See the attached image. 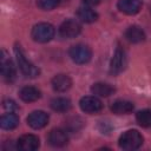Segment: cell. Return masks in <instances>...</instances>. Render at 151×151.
I'll return each mask as SVG.
<instances>
[{
	"label": "cell",
	"instance_id": "8992f818",
	"mask_svg": "<svg viewBox=\"0 0 151 151\" xmlns=\"http://www.w3.org/2000/svg\"><path fill=\"white\" fill-rule=\"evenodd\" d=\"M81 31L80 24L76 19H67L59 26V34L61 38L72 39L76 38Z\"/></svg>",
	"mask_w": 151,
	"mask_h": 151
},
{
	"label": "cell",
	"instance_id": "5bb4252c",
	"mask_svg": "<svg viewBox=\"0 0 151 151\" xmlns=\"http://www.w3.org/2000/svg\"><path fill=\"white\" fill-rule=\"evenodd\" d=\"M19 97L25 103H32V101L38 100L41 97V92L39 88L34 86H24L19 91Z\"/></svg>",
	"mask_w": 151,
	"mask_h": 151
},
{
	"label": "cell",
	"instance_id": "ba28073f",
	"mask_svg": "<svg viewBox=\"0 0 151 151\" xmlns=\"http://www.w3.org/2000/svg\"><path fill=\"white\" fill-rule=\"evenodd\" d=\"M0 70H1V76L5 80L12 81L15 78V67L13 61L11 60L9 55L5 50L1 51V61H0Z\"/></svg>",
	"mask_w": 151,
	"mask_h": 151
},
{
	"label": "cell",
	"instance_id": "9c48e42d",
	"mask_svg": "<svg viewBox=\"0 0 151 151\" xmlns=\"http://www.w3.org/2000/svg\"><path fill=\"white\" fill-rule=\"evenodd\" d=\"M17 146L22 151H34L40 146V140L38 136L27 133V134H22L18 139Z\"/></svg>",
	"mask_w": 151,
	"mask_h": 151
},
{
	"label": "cell",
	"instance_id": "5b68a950",
	"mask_svg": "<svg viewBox=\"0 0 151 151\" xmlns=\"http://www.w3.org/2000/svg\"><path fill=\"white\" fill-rule=\"evenodd\" d=\"M126 66V54L125 51L118 46L113 53V57L111 59L110 63V73L113 76H117L119 73H122L125 70Z\"/></svg>",
	"mask_w": 151,
	"mask_h": 151
},
{
	"label": "cell",
	"instance_id": "cb8c5ba5",
	"mask_svg": "<svg viewBox=\"0 0 151 151\" xmlns=\"http://www.w3.org/2000/svg\"><path fill=\"white\" fill-rule=\"evenodd\" d=\"M81 1H83V4H84L85 6H90V7H92V6L98 5L101 0H81Z\"/></svg>",
	"mask_w": 151,
	"mask_h": 151
},
{
	"label": "cell",
	"instance_id": "9a60e30c",
	"mask_svg": "<svg viewBox=\"0 0 151 151\" xmlns=\"http://www.w3.org/2000/svg\"><path fill=\"white\" fill-rule=\"evenodd\" d=\"M125 38L132 44H139L145 40V33L139 26H130L125 31Z\"/></svg>",
	"mask_w": 151,
	"mask_h": 151
},
{
	"label": "cell",
	"instance_id": "ac0fdd59",
	"mask_svg": "<svg viewBox=\"0 0 151 151\" xmlns=\"http://www.w3.org/2000/svg\"><path fill=\"white\" fill-rule=\"evenodd\" d=\"M91 92L97 97H109L113 94L114 87L106 83H96L91 86Z\"/></svg>",
	"mask_w": 151,
	"mask_h": 151
},
{
	"label": "cell",
	"instance_id": "6da1fadb",
	"mask_svg": "<svg viewBox=\"0 0 151 151\" xmlns=\"http://www.w3.org/2000/svg\"><path fill=\"white\" fill-rule=\"evenodd\" d=\"M14 53H15V58H17V63H18L19 70L21 71V73L24 76L29 77V78H35V77H38L40 74V70L26 58L24 51L21 50V47L19 45H15Z\"/></svg>",
	"mask_w": 151,
	"mask_h": 151
},
{
	"label": "cell",
	"instance_id": "603a6c76",
	"mask_svg": "<svg viewBox=\"0 0 151 151\" xmlns=\"http://www.w3.org/2000/svg\"><path fill=\"white\" fill-rule=\"evenodd\" d=\"M4 107H5L6 110H8L9 112H13V111H15V110L18 109L17 104H15L13 100H11V99H7V100L4 101Z\"/></svg>",
	"mask_w": 151,
	"mask_h": 151
},
{
	"label": "cell",
	"instance_id": "7402d4cb",
	"mask_svg": "<svg viewBox=\"0 0 151 151\" xmlns=\"http://www.w3.org/2000/svg\"><path fill=\"white\" fill-rule=\"evenodd\" d=\"M60 0H37V5L39 8L44 11H51L55 7H58Z\"/></svg>",
	"mask_w": 151,
	"mask_h": 151
},
{
	"label": "cell",
	"instance_id": "52a82bcc",
	"mask_svg": "<svg viewBox=\"0 0 151 151\" xmlns=\"http://www.w3.org/2000/svg\"><path fill=\"white\" fill-rule=\"evenodd\" d=\"M79 106L83 112L85 113H98L103 109L101 101L96 97V96H85L79 100Z\"/></svg>",
	"mask_w": 151,
	"mask_h": 151
},
{
	"label": "cell",
	"instance_id": "4fadbf2b",
	"mask_svg": "<svg viewBox=\"0 0 151 151\" xmlns=\"http://www.w3.org/2000/svg\"><path fill=\"white\" fill-rule=\"evenodd\" d=\"M51 84L55 92H66L72 86V80L67 74H57L53 77Z\"/></svg>",
	"mask_w": 151,
	"mask_h": 151
},
{
	"label": "cell",
	"instance_id": "7c38bea8",
	"mask_svg": "<svg viewBox=\"0 0 151 151\" xmlns=\"http://www.w3.org/2000/svg\"><path fill=\"white\" fill-rule=\"evenodd\" d=\"M117 7L124 14L134 15L142 8V0H118Z\"/></svg>",
	"mask_w": 151,
	"mask_h": 151
},
{
	"label": "cell",
	"instance_id": "3957f363",
	"mask_svg": "<svg viewBox=\"0 0 151 151\" xmlns=\"http://www.w3.org/2000/svg\"><path fill=\"white\" fill-rule=\"evenodd\" d=\"M55 29L48 22H39L32 28V38L38 42H47L54 37Z\"/></svg>",
	"mask_w": 151,
	"mask_h": 151
},
{
	"label": "cell",
	"instance_id": "30bf717a",
	"mask_svg": "<svg viewBox=\"0 0 151 151\" xmlns=\"http://www.w3.org/2000/svg\"><path fill=\"white\" fill-rule=\"evenodd\" d=\"M48 114L44 111H33L32 113L28 114L27 117V124L34 129V130H39V129H42L47 125L48 123Z\"/></svg>",
	"mask_w": 151,
	"mask_h": 151
},
{
	"label": "cell",
	"instance_id": "2e32d148",
	"mask_svg": "<svg viewBox=\"0 0 151 151\" xmlns=\"http://www.w3.org/2000/svg\"><path fill=\"white\" fill-rule=\"evenodd\" d=\"M133 104L129 100H123V99H118L116 101L112 103L111 105V111L114 114H127L130 112L133 111Z\"/></svg>",
	"mask_w": 151,
	"mask_h": 151
},
{
	"label": "cell",
	"instance_id": "ffe728a7",
	"mask_svg": "<svg viewBox=\"0 0 151 151\" xmlns=\"http://www.w3.org/2000/svg\"><path fill=\"white\" fill-rule=\"evenodd\" d=\"M71 106V100L65 97H57L51 100V107L57 112H67Z\"/></svg>",
	"mask_w": 151,
	"mask_h": 151
},
{
	"label": "cell",
	"instance_id": "44dd1931",
	"mask_svg": "<svg viewBox=\"0 0 151 151\" xmlns=\"http://www.w3.org/2000/svg\"><path fill=\"white\" fill-rule=\"evenodd\" d=\"M136 120L142 127H151V110H142L137 112Z\"/></svg>",
	"mask_w": 151,
	"mask_h": 151
},
{
	"label": "cell",
	"instance_id": "d6986e66",
	"mask_svg": "<svg viewBox=\"0 0 151 151\" xmlns=\"http://www.w3.org/2000/svg\"><path fill=\"white\" fill-rule=\"evenodd\" d=\"M0 125L4 130H13L19 125V118L15 113L8 112V113H6L1 117Z\"/></svg>",
	"mask_w": 151,
	"mask_h": 151
},
{
	"label": "cell",
	"instance_id": "277c9868",
	"mask_svg": "<svg viewBox=\"0 0 151 151\" xmlns=\"http://www.w3.org/2000/svg\"><path fill=\"white\" fill-rule=\"evenodd\" d=\"M68 54H70V58L76 64H79V65L87 64L92 58L91 48L84 44H77V45L72 46L68 51Z\"/></svg>",
	"mask_w": 151,
	"mask_h": 151
},
{
	"label": "cell",
	"instance_id": "7a4b0ae2",
	"mask_svg": "<svg viewBox=\"0 0 151 151\" xmlns=\"http://www.w3.org/2000/svg\"><path fill=\"white\" fill-rule=\"evenodd\" d=\"M143 140H144L143 136L137 130H129L119 137L118 144L120 149L126 151H132L139 149L143 144Z\"/></svg>",
	"mask_w": 151,
	"mask_h": 151
},
{
	"label": "cell",
	"instance_id": "8fae6325",
	"mask_svg": "<svg viewBox=\"0 0 151 151\" xmlns=\"http://www.w3.org/2000/svg\"><path fill=\"white\" fill-rule=\"evenodd\" d=\"M48 143L54 147H61L65 146L68 142V134L66 130L63 129H53L50 131L47 137Z\"/></svg>",
	"mask_w": 151,
	"mask_h": 151
},
{
	"label": "cell",
	"instance_id": "e0dca14e",
	"mask_svg": "<svg viewBox=\"0 0 151 151\" xmlns=\"http://www.w3.org/2000/svg\"><path fill=\"white\" fill-rule=\"evenodd\" d=\"M77 15H78V18H79L83 22H86V24L94 22V21L98 19L97 12H96L94 9H92L90 6H85V5L78 8Z\"/></svg>",
	"mask_w": 151,
	"mask_h": 151
}]
</instances>
